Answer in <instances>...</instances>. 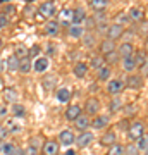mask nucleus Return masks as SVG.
Here are the masks:
<instances>
[{
    "label": "nucleus",
    "instance_id": "21",
    "mask_svg": "<svg viewBox=\"0 0 148 155\" xmlns=\"http://www.w3.org/2000/svg\"><path fill=\"white\" fill-rule=\"evenodd\" d=\"M117 136H115V131H107L105 134H102V138H100V143L105 145V147H112V145H115L117 141Z\"/></svg>",
    "mask_w": 148,
    "mask_h": 155
},
{
    "label": "nucleus",
    "instance_id": "25",
    "mask_svg": "<svg viewBox=\"0 0 148 155\" xmlns=\"http://www.w3.org/2000/svg\"><path fill=\"white\" fill-rule=\"evenodd\" d=\"M86 19V12L84 9H76V11H72V24H81L83 21Z\"/></svg>",
    "mask_w": 148,
    "mask_h": 155
},
{
    "label": "nucleus",
    "instance_id": "54",
    "mask_svg": "<svg viewBox=\"0 0 148 155\" xmlns=\"http://www.w3.org/2000/svg\"><path fill=\"white\" fill-rule=\"evenodd\" d=\"M145 155H148V148H146V150H145Z\"/></svg>",
    "mask_w": 148,
    "mask_h": 155
},
{
    "label": "nucleus",
    "instance_id": "7",
    "mask_svg": "<svg viewBox=\"0 0 148 155\" xmlns=\"http://www.w3.org/2000/svg\"><path fill=\"white\" fill-rule=\"evenodd\" d=\"M91 141H93V133L90 131H81L76 136V145L79 148H86L88 145H91Z\"/></svg>",
    "mask_w": 148,
    "mask_h": 155
},
{
    "label": "nucleus",
    "instance_id": "13",
    "mask_svg": "<svg viewBox=\"0 0 148 155\" xmlns=\"http://www.w3.org/2000/svg\"><path fill=\"white\" fill-rule=\"evenodd\" d=\"M48 66H50L48 57H38V59H35V62H33L35 72H45L48 69Z\"/></svg>",
    "mask_w": 148,
    "mask_h": 155
},
{
    "label": "nucleus",
    "instance_id": "53",
    "mask_svg": "<svg viewBox=\"0 0 148 155\" xmlns=\"http://www.w3.org/2000/svg\"><path fill=\"white\" fill-rule=\"evenodd\" d=\"M2 47H4V41H2V38H0V48H2Z\"/></svg>",
    "mask_w": 148,
    "mask_h": 155
},
{
    "label": "nucleus",
    "instance_id": "49",
    "mask_svg": "<svg viewBox=\"0 0 148 155\" xmlns=\"http://www.w3.org/2000/svg\"><path fill=\"white\" fill-rule=\"evenodd\" d=\"M140 33H141V35H148V21L143 22V26H140Z\"/></svg>",
    "mask_w": 148,
    "mask_h": 155
},
{
    "label": "nucleus",
    "instance_id": "10",
    "mask_svg": "<svg viewBox=\"0 0 148 155\" xmlns=\"http://www.w3.org/2000/svg\"><path fill=\"white\" fill-rule=\"evenodd\" d=\"M90 126H91V119H90V116H86V114H81V116L74 121V127L79 129V131H88Z\"/></svg>",
    "mask_w": 148,
    "mask_h": 155
},
{
    "label": "nucleus",
    "instance_id": "29",
    "mask_svg": "<svg viewBox=\"0 0 148 155\" xmlns=\"http://www.w3.org/2000/svg\"><path fill=\"white\" fill-rule=\"evenodd\" d=\"M133 59H134V62H136V67H138V69H140V67H141L143 64L148 61V59H146V54H145L143 50H138V52L134 50V54H133Z\"/></svg>",
    "mask_w": 148,
    "mask_h": 155
},
{
    "label": "nucleus",
    "instance_id": "11",
    "mask_svg": "<svg viewBox=\"0 0 148 155\" xmlns=\"http://www.w3.org/2000/svg\"><path fill=\"white\" fill-rule=\"evenodd\" d=\"M117 54H119V57H121V59L133 57V54H134V47H133L131 41H124V43L117 48Z\"/></svg>",
    "mask_w": 148,
    "mask_h": 155
},
{
    "label": "nucleus",
    "instance_id": "51",
    "mask_svg": "<svg viewBox=\"0 0 148 155\" xmlns=\"http://www.w3.org/2000/svg\"><path fill=\"white\" fill-rule=\"evenodd\" d=\"M66 155H76V152H72V150H69V152H66Z\"/></svg>",
    "mask_w": 148,
    "mask_h": 155
},
{
    "label": "nucleus",
    "instance_id": "5",
    "mask_svg": "<svg viewBox=\"0 0 148 155\" xmlns=\"http://www.w3.org/2000/svg\"><path fill=\"white\" fill-rule=\"evenodd\" d=\"M124 35V26H122L121 22H114V24H110L109 29H107V38L109 40H119Z\"/></svg>",
    "mask_w": 148,
    "mask_h": 155
},
{
    "label": "nucleus",
    "instance_id": "35",
    "mask_svg": "<svg viewBox=\"0 0 148 155\" xmlns=\"http://www.w3.org/2000/svg\"><path fill=\"white\" fill-rule=\"evenodd\" d=\"M121 107H122L121 98H119V97H112V100H110V104H109L110 112H119L121 110Z\"/></svg>",
    "mask_w": 148,
    "mask_h": 155
},
{
    "label": "nucleus",
    "instance_id": "8",
    "mask_svg": "<svg viewBox=\"0 0 148 155\" xmlns=\"http://www.w3.org/2000/svg\"><path fill=\"white\" fill-rule=\"evenodd\" d=\"M76 141V136L72 133L71 129H62L61 133H59V143L64 145V147H69Z\"/></svg>",
    "mask_w": 148,
    "mask_h": 155
},
{
    "label": "nucleus",
    "instance_id": "37",
    "mask_svg": "<svg viewBox=\"0 0 148 155\" xmlns=\"http://www.w3.org/2000/svg\"><path fill=\"white\" fill-rule=\"evenodd\" d=\"M109 153L107 155H124V148L126 147H122L121 143H115V145H112V147H109Z\"/></svg>",
    "mask_w": 148,
    "mask_h": 155
},
{
    "label": "nucleus",
    "instance_id": "27",
    "mask_svg": "<svg viewBox=\"0 0 148 155\" xmlns=\"http://www.w3.org/2000/svg\"><path fill=\"white\" fill-rule=\"evenodd\" d=\"M31 69H33V62H31V59H29V57H26V59H21V61H19V72L28 74Z\"/></svg>",
    "mask_w": 148,
    "mask_h": 155
},
{
    "label": "nucleus",
    "instance_id": "23",
    "mask_svg": "<svg viewBox=\"0 0 148 155\" xmlns=\"http://www.w3.org/2000/svg\"><path fill=\"white\" fill-rule=\"evenodd\" d=\"M72 72H74V76L76 78H84L88 72V66L84 62H76L74 67H72Z\"/></svg>",
    "mask_w": 148,
    "mask_h": 155
},
{
    "label": "nucleus",
    "instance_id": "32",
    "mask_svg": "<svg viewBox=\"0 0 148 155\" xmlns=\"http://www.w3.org/2000/svg\"><path fill=\"white\" fill-rule=\"evenodd\" d=\"M11 112H12V116L14 117H24L26 116V107L21 105V104H14L12 109H11Z\"/></svg>",
    "mask_w": 148,
    "mask_h": 155
},
{
    "label": "nucleus",
    "instance_id": "1",
    "mask_svg": "<svg viewBox=\"0 0 148 155\" xmlns=\"http://www.w3.org/2000/svg\"><path fill=\"white\" fill-rule=\"evenodd\" d=\"M143 134H145V124L140 121H134L129 126V129H127V138L133 140V141H138Z\"/></svg>",
    "mask_w": 148,
    "mask_h": 155
},
{
    "label": "nucleus",
    "instance_id": "18",
    "mask_svg": "<svg viewBox=\"0 0 148 155\" xmlns=\"http://www.w3.org/2000/svg\"><path fill=\"white\" fill-rule=\"evenodd\" d=\"M114 50H115V41L114 40H109V38L102 40V43H100V52H102V55H107V54L114 52Z\"/></svg>",
    "mask_w": 148,
    "mask_h": 155
},
{
    "label": "nucleus",
    "instance_id": "47",
    "mask_svg": "<svg viewBox=\"0 0 148 155\" xmlns=\"http://www.w3.org/2000/svg\"><path fill=\"white\" fill-rule=\"evenodd\" d=\"M140 76H143V78H146V76H148V61L145 62L141 67H140Z\"/></svg>",
    "mask_w": 148,
    "mask_h": 155
},
{
    "label": "nucleus",
    "instance_id": "33",
    "mask_svg": "<svg viewBox=\"0 0 148 155\" xmlns=\"http://www.w3.org/2000/svg\"><path fill=\"white\" fill-rule=\"evenodd\" d=\"M5 127H7V131H9V133H14V134L21 131V124H19L16 119H9L7 124H5Z\"/></svg>",
    "mask_w": 148,
    "mask_h": 155
},
{
    "label": "nucleus",
    "instance_id": "34",
    "mask_svg": "<svg viewBox=\"0 0 148 155\" xmlns=\"http://www.w3.org/2000/svg\"><path fill=\"white\" fill-rule=\"evenodd\" d=\"M14 55L21 61V59H26V57H29V50L24 47V45H17L16 50H14Z\"/></svg>",
    "mask_w": 148,
    "mask_h": 155
},
{
    "label": "nucleus",
    "instance_id": "19",
    "mask_svg": "<svg viewBox=\"0 0 148 155\" xmlns=\"http://www.w3.org/2000/svg\"><path fill=\"white\" fill-rule=\"evenodd\" d=\"M67 33H69V36L74 40H79L84 36V29H83V26H79V24H71L69 26V29H67Z\"/></svg>",
    "mask_w": 148,
    "mask_h": 155
},
{
    "label": "nucleus",
    "instance_id": "52",
    "mask_svg": "<svg viewBox=\"0 0 148 155\" xmlns=\"http://www.w3.org/2000/svg\"><path fill=\"white\" fill-rule=\"evenodd\" d=\"M4 143H5V141H0V153H2V148H4Z\"/></svg>",
    "mask_w": 148,
    "mask_h": 155
},
{
    "label": "nucleus",
    "instance_id": "26",
    "mask_svg": "<svg viewBox=\"0 0 148 155\" xmlns=\"http://www.w3.org/2000/svg\"><path fill=\"white\" fill-rule=\"evenodd\" d=\"M90 5H91L93 11L104 12L107 9V5H109V0H90Z\"/></svg>",
    "mask_w": 148,
    "mask_h": 155
},
{
    "label": "nucleus",
    "instance_id": "36",
    "mask_svg": "<svg viewBox=\"0 0 148 155\" xmlns=\"http://www.w3.org/2000/svg\"><path fill=\"white\" fill-rule=\"evenodd\" d=\"M95 40L97 38H95L93 33H84V36H83V45L88 47V48H91V47H95V43H97Z\"/></svg>",
    "mask_w": 148,
    "mask_h": 155
},
{
    "label": "nucleus",
    "instance_id": "56",
    "mask_svg": "<svg viewBox=\"0 0 148 155\" xmlns=\"http://www.w3.org/2000/svg\"><path fill=\"white\" fill-rule=\"evenodd\" d=\"M26 2H35V0H26Z\"/></svg>",
    "mask_w": 148,
    "mask_h": 155
},
{
    "label": "nucleus",
    "instance_id": "16",
    "mask_svg": "<svg viewBox=\"0 0 148 155\" xmlns=\"http://www.w3.org/2000/svg\"><path fill=\"white\" fill-rule=\"evenodd\" d=\"M121 66H122V71L127 72V74H133V72L136 71V62L133 57H126V59H121Z\"/></svg>",
    "mask_w": 148,
    "mask_h": 155
},
{
    "label": "nucleus",
    "instance_id": "4",
    "mask_svg": "<svg viewBox=\"0 0 148 155\" xmlns=\"http://www.w3.org/2000/svg\"><path fill=\"white\" fill-rule=\"evenodd\" d=\"M38 12H40V16L45 17V19H52L57 14V7H55L54 2H43L38 7Z\"/></svg>",
    "mask_w": 148,
    "mask_h": 155
},
{
    "label": "nucleus",
    "instance_id": "31",
    "mask_svg": "<svg viewBox=\"0 0 148 155\" xmlns=\"http://www.w3.org/2000/svg\"><path fill=\"white\" fill-rule=\"evenodd\" d=\"M5 67L7 69H9V71H19V59H17L16 55H14V54H12L11 57H9V59H7V62H5Z\"/></svg>",
    "mask_w": 148,
    "mask_h": 155
},
{
    "label": "nucleus",
    "instance_id": "43",
    "mask_svg": "<svg viewBox=\"0 0 148 155\" xmlns=\"http://www.w3.org/2000/svg\"><path fill=\"white\" fill-rule=\"evenodd\" d=\"M40 52H41V48H40L38 45L31 47V48H29V59H31V57H36V59H38V57H40Z\"/></svg>",
    "mask_w": 148,
    "mask_h": 155
},
{
    "label": "nucleus",
    "instance_id": "39",
    "mask_svg": "<svg viewBox=\"0 0 148 155\" xmlns=\"http://www.w3.org/2000/svg\"><path fill=\"white\" fill-rule=\"evenodd\" d=\"M105 62L107 64H115V62L119 61L121 57H119V54H117V50H114V52H110V54H107V55H104Z\"/></svg>",
    "mask_w": 148,
    "mask_h": 155
},
{
    "label": "nucleus",
    "instance_id": "28",
    "mask_svg": "<svg viewBox=\"0 0 148 155\" xmlns=\"http://www.w3.org/2000/svg\"><path fill=\"white\" fill-rule=\"evenodd\" d=\"M71 90H67V88H61V90H57V100L61 102V104H67L69 100H71Z\"/></svg>",
    "mask_w": 148,
    "mask_h": 155
},
{
    "label": "nucleus",
    "instance_id": "45",
    "mask_svg": "<svg viewBox=\"0 0 148 155\" xmlns=\"http://www.w3.org/2000/svg\"><path fill=\"white\" fill-rule=\"evenodd\" d=\"M9 136V131H7L5 126H0V141H5V138Z\"/></svg>",
    "mask_w": 148,
    "mask_h": 155
},
{
    "label": "nucleus",
    "instance_id": "15",
    "mask_svg": "<svg viewBox=\"0 0 148 155\" xmlns=\"http://www.w3.org/2000/svg\"><path fill=\"white\" fill-rule=\"evenodd\" d=\"M59 29H61V24H59V21H54V19H50L47 24H45V35L47 36H55V35L59 33Z\"/></svg>",
    "mask_w": 148,
    "mask_h": 155
},
{
    "label": "nucleus",
    "instance_id": "50",
    "mask_svg": "<svg viewBox=\"0 0 148 155\" xmlns=\"http://www.w3.org/2000/svg\"><path fill=\"white\" fill-rule=\"evenodd\" d=\"M145 50H146V54H148V36H146V41H145Z\"/></svg>",
    "mask_w": 148,
    "mask_h": 155
},
{
    "label": "nucleus",
    "instance_id": "40",
    "mask_svg": "<svg viewBox=\"0 0 148 155\" xmlns=\"http://www.w3.org/2000/svg\"><path fill=\"white\" fill-rule=\"evenodd\" d=\"M54 86H55V76H45L43 78V88L52 90Z\"/></svg>",
    "mask_w": 148,
    "mask_h": 155
},
{
    "label": "nucleus",
    "instance_id": "38",
    "mask_svg": "<svg viewBox=\"0 0 148 155\" xmlns=\"http://www.w3.org/2000/svg\"><path fill=\"white\" fill-rule=\"evenodd\" d=\"M16 150H17V147L14 143L5 141V143H4V148H2V153H4V155H14V153H16Z\"/></svg>",
    "mask_w": 148,
    "mask_h": 155
},
{
    "label": "nucleus",
    "instance_id": "30",
    "mask_svg": "<svg viewBox=\"0 0 148 155\" xmlns=\"http://www.w3.org/2000/svg\"><path fill=\"white\" fill-rule=\"evenodd\" d=\"M102 66H105V59H104V55H102V54H100V55L91 57V62H90V67H91V69L98 71Z\"/></svg>",
    "mask_w": 148,
    "mask_h": 155
},
{
    "label": "nucleus",
    "instance_id": "20",
    "mask_svg": "<svg viewBox=\"0 0 148 155\" xmlns=\"http://www.w3.org/2000/svg\"><path fill=\"white\" fill-rule=\"evenodd\" d=\"M91 126L95 129H104V127L109 126V116H95V119L91 121Z\"/></svg>",
    "mask_w": 148,
    "mask_h": 155
},
{
    "label": "nucleus",
    "instance_id": "42",
    "mask_svg": "<svg viewBox=\"0 0 148 155\" xmlns=\"http://www.w3.org/2000/svg\"><path fill=\"white\" fill-rule=\"evenodd\" d=\"M124 155H140V150H138L136 143L127 145L126 148H124Z\"/></svg>",
    "mask_w": 148,
    "mask_h": 155
},
{
    "label": "nucleus",
    "instance_id": "2",
    "mask_svg": "<svg viewBox=\"0 0 148 155\" xmlns=\"http://www.w3.org/2000/svg\"><path fill=\"white\" fill-rule=\"evenodd\" d=\"M124 88H126V83H124V79H121V78L110 79L109 83H107V91H109V95H112V97H117L119 93H122Z\"/></svg>",
    "mask_w": 148,
    "mask_h": 155
},
{
    "label": "nucleus",
    "instance_id": "41",
    "mask_svg": "<svg viewBox=\"0 0 148 155\" xmlns=\"http://www.w3.org/2000/svg\"><path fill=\"white\" fill-rule=\"evenodd\" d=\"M134 143H136L138 150H146L148 148V136L146 134H143L141 138L138 140V141H134Z\"/></svg>",
    "mask_w": 148,
    "mask_h": 155
},
{
    "label": "nucleus",
    "instance_id": "12",
    "mask_svg": "<svg viewBox=\"0 0 148 155\" xmlns=\"http://www.w3.org/2000/svg\"><path fill=\"white\" fill-rule=\"evenodd\" d=\"M81 114H83V109L79 105H69L66 109V119L67 121H71V122H74Z\"/></svg>",
    "mask_w": 148,
    "mask_h": 155
},
{
    "label": "nucleus",
    "instance_id": "6",
    "mask_svg": "<svg viewBox=\"0 0 148 155\" xmlns=\"http://www.w3.org/2000/svg\"><path fill=\"white\" fill-rule=\"evenodd\" d=\"M143 79L145 78L143 76H140V74H129L127 76V79H124V83H126V86L127 88H131V90H140L143 86Z\"/></svg>",
    "mask_w": 148,
    "mask_h": 155
},
{
    "label": "nucleus",
    "instance_id": "55",
    "mask_svg": "<svg viewBox=\"0 0 148 155\" xmlns=\"http://www.w3.org/2000/svg\"><path fill=\"white\" fill-rule=\"evenodd\" d=\"M0 88H2V78H0Z\"/></svg>",
    "mask_w": 148,
    "mask_h": 155
},
{
    "label": "nucleus",
    "instance_id": "24",
    "mask_svg": "<svg viewBox=\"0 0 148 155\" xmlns=\"http://www.w3.org/2000/svg\"><path fill=\"white\" fill-rule=\"evenodd\" d=\"M110 74H112V69H110L107 64L102 66L98 71H97V78H98V81H107V79L110 78Z\"/></svg>",
    "mask_w": 148,
    "mask_h": 155
},
{
    "label": "nucleus",
    "instance_id": "46",
    "mask_svg": "<svg viewBox=\"0 0 148 155\" xmlns=\"http://www.w3.org/2000/svg\"><path fill=\"white\" fill-rule=\"evenodd\" d=\"M7 116H9V109L0 104V119H7Z\"/></svg>",
    "mask_w": 148,
    "mask_h": 155
},
{
    "label": "nucleus",
    "instance_id": "14",
    "mask_svg": "<svg viewBox=\"0 0 148 155\" xmlns=\"http://www.w3.org/2000/svg\"><path fill=\"white\" fill-rule=\"evenodd\" d=\"M59 24L61 26H71L72 24V11L71 9H64V11L59 12Z\"/></svg>",
    "mask_w": 148,
    "mask_h": 155
},
{
    "label": "nucleus",
    "instance_id": "44",
    "mask_svg": "<svg viewBox=\"0 0 148 155\" xmlns=\"http://www.w3.org/2000/svg\"><path fill=\"white\" fill-rule=\"evenodd\" d=\"M36 145H33V143H29V147H28L26 148V152H24V153L26 155H38V152H36Z\"/></svg>",
    "mask_w": 148,
    "mask_h": 155
},
{
    "label": "nucleus",
    "instance_id": "17",
    "mask_svg": "<svg viewBox=\"0 0 148 155\" xmlns=\"http://www.w3.org/2000/svg\"><path fill=\"white\" fill-rule=\"evenodd\" d=\"M2 97H4V100L5 102H9V104H17V98H19V95H17V90L16 88H5L4 91H2Z\"/></svg>",
    "mask_w": 148,
    "mask_h": 155
},
{
    "label": "nucleus",
    "instance_id": "22",
    "mask_svg": "<svg viewBox=\"0 0 148 155\" xmlns=\"http://www.w3.org/2000/svg\"><path fill=\"white\" fill-rule=\"evenodd\" d=\"M127 17H129L131 21L138 22L145 17V12H143V9H140V7H133V9H129V12H127Z\"/></svg>",
    "mask_w": 148,
    "mask_h": 155
},
{
    "label": "nucleus",
    "instance_id": "9",
    "mask_svg": "<svg viewBox=\"0 0 148 155\" xmlns=\"http://www.w3.org/2000/svg\"><path fill=\"white\" fill-rule=\"evenodd\" d=\"M59 143L57 141H52V140H48V141H45L43 147H41V155H59Z\"/></svg>",
    "mask_w": 148,
    "mask_h": 155
},
{
    "label": "nucleus",
    "instance_id": "3",
    "mask_svg": "<svg viewBox=\"0 0 148 155\" xmlns=\"http://www.w3.org/2000/svg\"><path fill=\"white\" fill-rule=\"evenodd\" d=\"M100 109H102V105H100V102H98V98H88L86 102H84V114L86 116H98V112H100Z\"/></svg>",
    "mask_w": 148,
    "mask_h": 155
},
{
    "label": "nucleus",
    "instance_id": "48",
    "mask_svg": "<svg viewBox=\"0 0 148 155\" xmlns=\"http://www.w3.org/2000/svg\"><path fill=\"white\" fill-rule=\"evenodd\" d=\"M9 24V19L5 17V14H0V29H4Z\"/></svg>",
    "mask_w": 148,
    "mask_h": 155
}]
</instances>
